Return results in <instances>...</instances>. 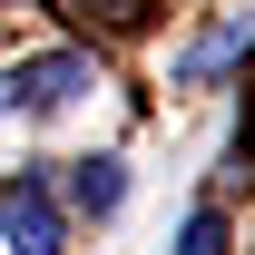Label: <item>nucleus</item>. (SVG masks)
<instances>
[{
  "instance_id": "obj_3",
  "label": "nucleus",
  "mask_w": 255,
  "mask_h": 255,
  "mask_svg": "<svg viewBox=\"0 0 255 255\" xmlns=\"http://www.w3.org/2000/svg\"><path fill=\"white\" fill-rule=\"evenodd\" d=\"M246 49H255V10H226L206 39H187V49H177V89H206V79H216V69H236Z\"/></svg>"
},
{
  "instance_id": "obj_5",
  "label": "nucleus",
  "mask_w": 255,
  "mask_h": 255,
  "mask_svg": "<svg viewBox=\"0 0 255 255\" xmlns=\"http://www.w3.org/2000/svg\"><path fill=\"white\" fill-rule=\"evenodd\" d=\"M177 255H226V216H216V206H196V216H187Z\"/></svg>"
},
{
  "instance_id": "obj_4",
  "label": "nucleus",
  "mask_w": 255,
  "mask_h": 255,
  "mask_svg": "<svg viewBox=\"0 0 255 255\" xmlns=\"http://www.w3.org/2000/svg\"><path fill=\"white\" fill-rule=\"evenodd\" d=\"M59 206H69V216H118V206H128V157H69Z\"/></svg>"
},
{
  "instance_id": "obj_2",
  "label": "nucleus",
  "mask_w": 255,
  "mask_h": 255,
  "mask_svg": "<svg viewBox=\"0 0 255 255\" xmlns=\"http://www.w3.org/2000/svg\"><path fill=\"white\" fill-rule=\"evenodd\" d=\"M0 246L10 255H69V206L49 177H10L0 187Z\"/></svg>"
},
{
  "instance_id": "obj_1",
  "label": "nucleus",
  "mask_w": 255,
  "mask_h": 255,
  "mask_svg": "<svg viewBox=\"0 0 255 255\" xmlns=\"http://www.w3.org/2000/svg\"><path fill=\"white\" fill-rule=\"evenodd\" d=\"M98 89V59L89 49H39V59L0 69V118H49V108H69V98Z\"/></svg>"
}]
</instances>
